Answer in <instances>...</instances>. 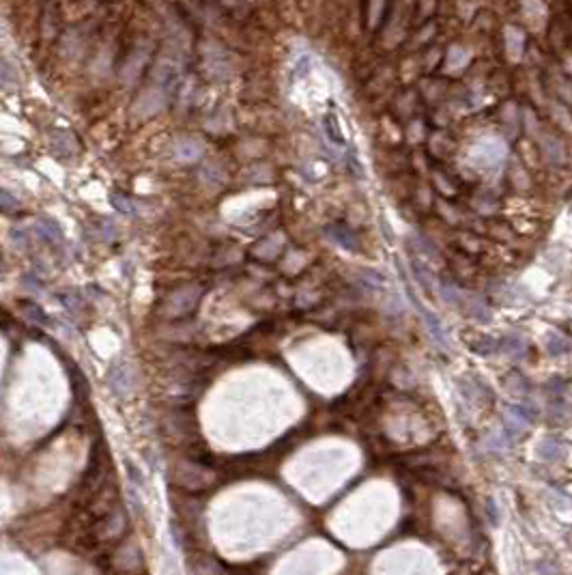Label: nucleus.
Returning a JSON list of instances; mask_svg holds the SVG:
<instances>
[{"mask_svg": "<svg viewBox=\"0 0 572 575\" xmlns=\"http://www.w3.org/2000/svg\"><path fill=\"white\" fill-rule=\"evenodd\" d=\"M20 207V201L13 194H9L7 190L0 188V212H15Z\"/></svg>", "mask_w": 572, "mask_h": 575, "instance_id": "17", "label": "nucleus"}, {"mask_svg": "<svg viewBox=\"0 0 572 575\" xmlns=\"http://www.w3.org/2000/svg\"><path fill=\"white\" fill-rule=\"evenodd\" d=\"M52 149L56 155L60 157H67L76 151V140L69 132H62V130H56L52 134Z\"/></svg>", "mask_w": 572, "mask_h": 575, "instance_id": "6", "label": "nucleus"}, {"mask_svg": "<svg viewBox=\"0 0 572 575\" xmlns=\"http://www.w3.org/2000/svg\"><path fill=\"white\" fill-rule=\"evenodd\" d=\"M18 74H15V69L9 65L7 60L0 58V87H7V89H13V87H18Z\"/></svg>", "mask_w": 572, "mask_h": 575, "instance_id": "13", "label": "nucleus"}, {"mask_svg": "<svg viewBox=\"0 0 572 575\" xmlns=\"http://www.w3.org/2000/svg\"><path fill=\"white\" fill-rule=\"evenodd\" d=\"M325 231H327V235L332 237V242H336L338 246L347 248V250H357L359 248L357 237L351 233V229L342 227V225H332V227H327Z\"/></svg>", "mask_w": 572, "mask_h": 575, "instance_id": "5", "label": "nucleus"}, {"mask_svg": "<svg viewBox=\"0 0 572 575\" xmlns=\"http://www.w3.org/2000/svg\"><path fill=\"white\" fill-rule=\"evenodd\" d=\"M211 481H214V474L203 468L201 463L181 461L176 466V483L187 491H203L211 485Z\"/></svg>", "mask_w": 572, "mask_h": 575, "instance_id": "1", "label": "nucleus"}, {"mask_svg": "<svg viewBox=\"0 0 572 575\" xmlns=\"http://www.w3.org/2000/svg\"><path fill=\"white\" fill-rule=\"evenodd\" d=\"M196 575H228V571L214 558H201L196 565Z\"/></svg>", "mask_w": 572, "mask_h": 575, "instance_id": "12", "label": "nucleus"}, {"mask_svg": "<svg viewBox=\"0 0 572 575\" xmlns=\"http://www.w3.org/2000/svg\"><path fill=\"white\" fill-rule=\"evenodd\" d=\"M32 231H35V235H37L39 239H43V242H47V244H58L60 239H62L60 227L56 225L54 220H50V218H39V220H35V225H32Z\"/></svg>", "mask_w": 572, "mask_h": 575, "instance_id": "3", "label": "nucleus"}, {"mask_svg": "<svg viewBox=\"0 0 572 575\" xmlns=\"http://www.w3.org/2000/svg\"><path fill=\"white\" fill-rule=\"evenodd\" d=\"M538 571H540V575H560L558 567L551 565V563H540L538 565Z\"/></svg>", "mask_w": 572, "mask_h": 575, "instance_id": "19", "label": "nucleus"}, {"mask_svg": "<svg viewBox=\"0 0 572 575\" xmlns=\"http://www.w3.org/2000/svg\"><path fill=\"white\" fill-rule=\"evenodd\" d=\"M3 315H5V313H3V308H0V319H3Z\"/></svg>", "mask_w": 572, "mask_h": 575, "instance_id": "22", "label": "nucleus"}, {"mask_svg": "<svg viewBox=\"0 0 572 575\" xmlns=\"http://www.w3.org/2000/svg\"><path fill=\"white\" fill-rule=\"evenodd\" d=\"M486 513H490V523L497 526V506H495V502H493V500H488Z\"/></svg>", "mask_w": 572, "mask_h": 575, "instance_id": "20", "label": "nucleus"}, {"mask_svg": "<svg viewBox=\"0 0 572 575\" xmlns=\"http://www.w3.org/2000/svg\"><path fill=\"white\" fill-rule=\"evenodd\" d=\"M176 151H179V155H181L183 159H192L196 153L201 151V145H196V142H190V145H187V142H181Z\"/></svg>", "mask_w": 572, "mask_h": 575, "instance_id": "18", "label": "nucleus"}, {"mask_svg": "<svg viewBox=\"0 0 572 575\" xmlns=\"http://www.w3.org/2000/svg\"><path fill=\"white\" fill-rule=\"evenodd\" d=\"M18 306H20L22 315L28 319L30 324H35V326H45V324H47V315L43 313V308H41L39 304H35V302L22 300Z\"/></svg>", "mask_w": 572, "mask_h": 575, "instance_id": "7", "label": "nucleus"}, {"mask_svg": "<svg viewBox=\"0 0 572 575\" xmlns=\"http://www.w3.org/2000/svg\"><path fill=\"white\" fill-rule=\"evenodd\" d=\"M422 313H424V322H426V326H428V330H431V334H433V339H435L441 347H446L448 341H446V332H444V326H441V322H439V319H437L433 313H428L426 308H422Z\"/></svg>", "mask_w": 572, "mask_h": 575, "instance_id": "9", "label": "nucleus"}, {"mask_svg": "<svg viewBox=\"0 0 572 575\" xmlns=\"http://www.w3.org/2000/svg\"><path fill=\"white\" fill-rule=\"evenodd\" d=\"M0 271H3V259H0Z\"/></svg>", "mask_w": 572, "mask_h": 575, "instance_id": "21", "label": "nucleus"}, {"mask_svg": "<svg viewBox=\"0 0 572 575\" xmlns=\"http://www.w3.org/2000/svg\"><path fill=\"white\" fill-rule=\"evenodd\" d=\"M198 295H201L198 289H181V291L172 293L170 300L166 302V313L170 317H181V315L190 313L196 306V302H198Z\"/></svg>", "mask_w": 572, "mask_h": 575, "instance_id": "2", "label": "nucleus"}, {"mask_svg": "<svg viewBox=\"0 0 572 575\" xmlns=\"http://www.w3.org/2000/svg\"><path fill=\"white\" fill-rule=\"evenodd\" d=\"M547 349L551 351L553 356H564V354H568L570 343H568V339L562 337V334H551L549 341H547Z\"/></svg>", "mask_w": 572, "mask_h": 575, "instance_id": "14", "label": "nucleus"}, {"mask_svg": "<svg viewBox=\"0 0 572 575\" xmlns=\"http://www.w3.org/2000/svg\"><path fill=\"white\" fill-rule=\"evenodd\" d=\"M538 453H540V457L547 461H558L562 455V444L558 438H547L545 442H540V446H538Z\"/></svg>", "mask_w": 572, "mask_h": 575, "instance_id": "10", "label": "nucleus"}, {"mask_svg": "<svg viewBox=\"0 0 572 575\" xmlns=\"http://www.w3.org/2000/svg\"><path fill=\"white\" fill-rule=\"evenodd\" d=\"M110 203L117 207V210L121 212V214H136V205H134V201L132 199H127L125 194H110Z\"/></svg>", "mask_w": 572, "mask_h": 575, "instance_id": "15", "label": "nucleus"}, {"mask_svg": "<svg viewBox=\"0 0 572 575\" xmlns=\"http://www.w3.org/2000/svg\"><path fill=\"white\" fill-rule=\"evenodd\" d=\"M501 347L508 351L510 356H514V358H520L523 354H525V343H523L518 337H505L501 341Z\"/></svg>", "mask_w": 572, "mask_h": 575, "instance_id": "16", "label": "nucleus"}, {"mask_svg": "<svg viewBox=\"0 0 572 575\" xmlns=\"http://www.w3.org/2000/svg\"><path fill=\"white\" fill-rule=\"evenodd\" d=\"M119 565L123 569H134L140 565V550L134 545V543H127V545L121 548L119 552Z\"/></svg>", "mask_w": 572, "mask_h": 575, "instance_id": "8", "label": "nucleus"}, {"mask_svg": "<svg viewBox=\"0 0 572 575\" xmlns=\"http://www.w3.org/2000/svg\"><path fill=\"white\" fill-rule=\"evenodd\" d=\"M60 297V304L67 308L71 315H80L82 311H84V300L80 297V293H76V291H65V293H60L58 295Z\"/></svg>", "mask_w": 572, "mask_h": 575, "instance_id": "11", "label": "nucleus"}, {"mask_svg": "<svg viewBox=\"0 0 572 575\" xmlns=\"http://www.w3.org/2000/svg\"><path fill=\"white\" fill-rule=\"evenodd\" d=\"M108 381H110L112 390L119 396H125L129 390H132V375H129L125 366H114V369L108 373Z\"/></svg>", "mask_w": 572, "mask_h": 575, "instance_id": "4", "label": "nucleus"}]
</instances>
